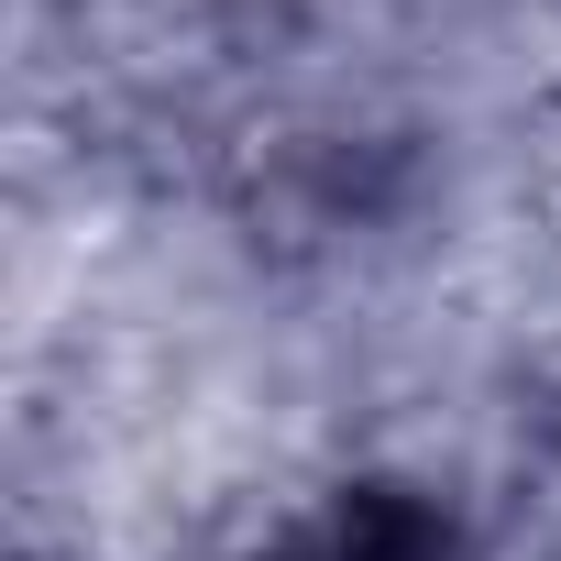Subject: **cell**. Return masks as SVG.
<instances>
[{
	"label": "cell",
	"instance_id": "cell-1",
	"mask_svg": "<svg viewBox=\"0 0 561 561\" xmlns=\"http://www.w3.org/2000/svg\"><path fill=\"white\" fill-rule=\"evenodd\" d=\"M264 561H462V528L419 484H353V495L309 506L298 528H275Z\"/></svg>",
	"mask_w": 561,
	"mask_h": 561
}]
</instances>
